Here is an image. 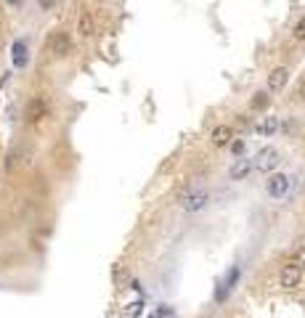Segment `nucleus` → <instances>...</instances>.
Masks as SVG:
<instances>
[{
	"instance_id": "7",
	"label": "nucleus",
	"mask_w": 305,
	"mask_h": 318,
	"mask_svg": "<svg viewBox=\"0 0 305 318\" xmlns=\"http://www.w3.org/2000/svg\"><path fill=\"white\" fill-rule=\"evenodd\" d=\"M287 80H289V69H287V67H276V69L268 74V90H271V93L284 90Z\"/></svg>"
},
{
	"instance_id": "12",
	"label": "nucleus",
	"mask_w": 305,
	"mask_h": 318,
	"mask_svg": "<svg viewBox=\"0 0 305 318\" xmlns=\"http://www.w3.org/2000/svg\"><path fill=\"white\" fill-rule=\"evenodd\" d=\"M255 111H260V109H266L268 106V93L266 90H260V93H255V98H252V104H250Z\"/></svg>"
},
{
	"instance_id": "14",
	"label": "nucleus",
	"mask_w": 305,
	"mask_h": 318,
	"mask_svg": "<svg viewBox=\"0 0 305 318\" xmlns=\"http://www.w3.org/2000/svg\"><path fill=\"white\" fill-rule=\"evenodd\" d=\"M13 53H16V67H24V43H16V48H13Z\"/></svg>"
},
{
	"instance_id": "10",
	"label": "nucleus",
	"mask_w": 305,
	"mask_h": 318,
	"mask_svg": "<svg viewBox=\"0 0 305 318\" xmlns=\"http://www.w3.org/2000/svg\"><path fill=\"white\" fill-rule=\"evenodd\" d=\"M77 32H80V37H93V35H96V22H93V16L83 13L80 22H77Z\"/></svg>"
},
{
	"instance_id": "13",
	"label": "nucleus",
	"mask_w": 305,
	"mask_h": 318,
	"mask_svg": "<svg viewBox=\"0 0 305 318\" xmlns=\"http://www.w3.org/2000/svg\"><path fill=\"white\" fill-rule=\"evenodd\" d=\"M292 32H295V40H305V16H302V19L295 24V29H292Z\"/></svg>"
},
{
	"instance_id": "8",
	"label": "nucleus",
	"mask_w": 305,
	"mask_h": 318,
	"mask_svg": "<svg viewBox=\"0 0 305 318\" xmlns=\"http://www.w3.org/2000/svg\"><path fill=\"white\" fill-rule=\"evenodd\" d=\"M250 172H252V159H247V156H239L236 162L231 165V170H228L231 181H241V178H247Z\"/></svg>"
},
{
	"instance_id": "18",
	"label": "nucleus",
	"mask_w": 305,
	"mask_h": 318,
	"mask_svg": "<svg viewBox=\"0 0 305 318\" xmlns=\"http://www.w3.org/2000/svg\"><path fill=\"white\" fill-rule=\"evenodd\" d=\"M141 308H144V302H133V305H128V313H141Z\"/></svg>"
},
{
	"instance_id": "19",
	"label": "nucleus",
	"mask_w": 305,
	"mask_h": 318,
	"mask_svg": "<svg viewBox=\"0 0 305 318\" xmlns=\"http://www.w3.org/2000/svg\"><path fill=\"white\" fill-rule=\"evenodd\" d=\"M231 149H234V154H236V156H241V151H244V143H241V141H236V143H231Z\"/></svg>"
},
{
	"instance_id": "21",
	"label": "nucleus",
	"mask_w": 305,
	"mask_h": 318,
	"mask_svg": "<svg viewBox=\"0 0 305 318\" xmlns=\"http://www.w3.org/2000/svg\"><path fill=\"white\" fill-rule=\"evenodd\" d=\"M8 3H11V6H19V3H22V0H8Z\"/></svg>"
},
{
	"instance_id": "4",
	"label": "nucleus",
	"mask_w": 305,
	"mask_h": 318,
	"mask_svg": "<svg viewBox=\"0 0 305 318\" xmlns=\"http://www.w3.org/2000/svg\"><path fill=\"white\" fill-rule=\"evenodd\" d=\"M302 281V265H295V263H289L281 268V273H279V286H284V289H297Z\"/></svg>"
},
{
	"instance_id": "16",
	"label": "nucleus",
	"mask_w": 305,
	"mask_h": 318,
	"mask_svg": "<svg viewBox=\"0 0 305 318\" xmlns=\"http://www.w3.org/2000/svg\"><path fill=\"white\" fill-rule=\"evenodd\" d=\"M37 6H40L43 11H51V8L56 6V0H37Z\"/></svg>"
},
{
	"instance_id": "17",
	"label": "nucleus",
	"mask_w": 305,
	"mask_h": 318,
	"mask_svg": "<svg viewBox=\"0 0 305 318\" xmlns=\"http://www.w3.org/2000/svg\"><path fill=\"white\" fill-rule=\"evenodd\" d=\"M16 167V151H11L8 154V162H6V170H13Z\"/></svg>"
},
{
	"instance_id": "20",
	"label": "nucleus",
	"mask_w": 305,
	"mask_h": 318,
	"mask_svg": "<svg viewBox=\"0 0 305 318\" xmlns=\"http://www.w3.org/2000/svg\"><path fill=\"white\" fill-rule=\"evenodd\" d=\"M297 95H300V98L305 101V77L300 80V85H297Z\"/></svg>"
},
{
	"instance_id": "15",
	"label": "nucleus",
	"mask_w": 305,
	"mask_h": 318,
	"mask_svg": "<svg viewBox=\"0 0 305 318\" xmlns=\"http://www.w3.org/2000/svg\"><path fill=\"white\" fill-rule=\"evenodd\" d=\"M154 318H175V310H173V308H167V305H159Z\"/></svg>"
},
{
	"instance_id": "6",
	"label": "nucleus",
	"mask_w": 305,
	"mask_h": 318,
	"mask_svg": "<svg viewBox=\"0 0 305 318\" xmlns=\"http://www.w3.org/2000/svg\"><path fill=\"white\" fill-rule=\"evenodd\" d=\"M207 199H210L207 191H191V194H186L180 199V207H183V212H199L207 204Z\"/></svg>"
},
{
	"instance_id": "3",
	"label": "nucleus",
	"mask_w": 305,
	"mask_h": 318,
	"mask_svg": "<svg viewBox=\"0 0 305 318\" xmlns=\"http://www.w3.org/2000/svg\"><path fill=\"white\" fill-rule=\"evenodd\" d=\"M279 151L276 149H263L260 154H257L255 159H252V170H257V172H271V170H276L279 167Z\"/></svg>"
},
{
	"instance_id": "9",
	"label": "nucleus",
	"mask_w": 305,
	"mask_h": 318,
	"mask_svg": "<svg viewBox=\"0 0 305 318\" xmlns=\"http://www.w3.org/2000/svg\"><path fill=\"white\" fill-rule=\"evenodd\" d=\"M234 138V127H228V125H220L212 130V146H218V149H226L228 143H231Z\"/></svg>"
},
{
	"instance_id": "11",
	"label": "nucleus",
	"mask_w": 305,
	"mask_h": 318,
	"mask_svg": "<svg viewBox=\"0 0 305 318\" xmlns=\"http://www.w3.org/2000/svg\"><path fill=\"white\" fill-rule=\"evenodd\" d=\"M276 127H279V120L276 117H266L263 122H257L255 130L260 133V135H273V133H276Z\"/></svg>"
},
{
	"instance_id": "1",
	"label": "nucleus",
	"mask_w": 305,
	"mask_h": 318,
	"mask_svg": "<svg viewBox=\"0 0 305 318\" xmlns=\"http://www.w3.org/2000/svg\"><path fill=\"white\" fill-rule=\"evenodd\" d=\"M48 111H51L48 101H45L43 95H35V98H29L24 106V120H27V125H37L48 117Z\"/></svg>"
},
{
	"instance_id": "5",
	"label": "nucleus",
	"mask_w": 305,
	"mask_h": 318,
	"mask_svg": "<svg viewBox=\"0 0 305 318\" xmlns=\"http://www.w3.org/2000/svg\"><path fill=\"white\" fill-rule=\"evenodd\" d=\"M266 191H268V196H273V199H284L287 191H289V178L281 175V172L271 175L268 183H266Z\"/></svg>"
},
{
	"instance_id": "2",
	"label": "nucleus",
	"mask_w": 305,
	"mask_h": 318,
	"mask_svg": "<svg viewBox=\"0 0 305 318\" xmlns=\"http://www.w3.org/2000/svg\"><path fill=\"white\" fill-rule=\"evenodd\" d=\"M48 51H51L56 58H67V56L72 53V37H69V32L56 29L53 35L48 37Z\"/></svg>"
}]
</instances>
